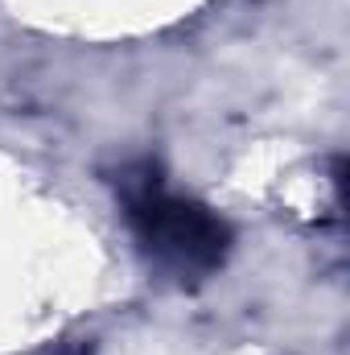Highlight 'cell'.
I'll return each instance as SVG.
<instances>
[{"mask_svg": "<svg viewBox=\"0 0 350 355\" xmlns=\"http://www.w3.org/2000/svg\"><path fill=\"white\" fill-rule=\"evenodd\" d=\"M120 211L140 252L181 285H198L231 257V227L198 198H181L165 186L153 157H136L111 174Z\"/></svg>", "mask_w": 350, "mask_h": 355, "instance_id": "obj_1", "label": "cell"}, {"mask_svg": "<svg viewBox=\"0 0 350 355\" xmlns=\"http://www.w3.org/2000/svg\"><path fill=\"white\" fill-rule=\"evenodd\" d=\"M54 355H95V343L91 339H66Z\"/></svg>", "mask_w": 350, "mask_h": 355, "instance_id": "obj_2", "label": "cell"}]
</instances>
